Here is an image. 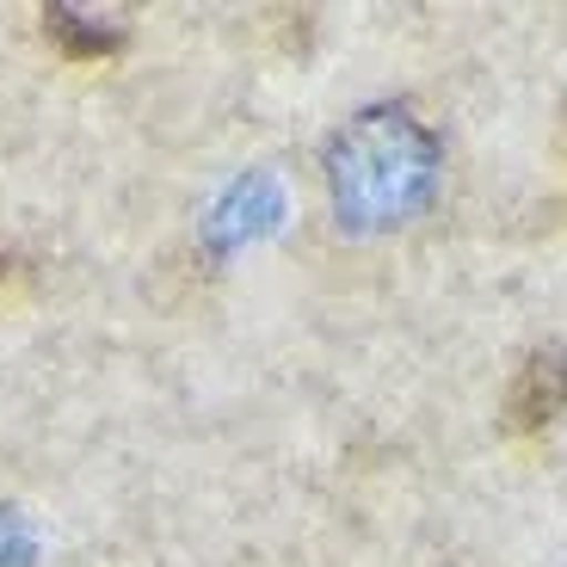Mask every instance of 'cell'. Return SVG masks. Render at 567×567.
<instances>
[{
	"mask_svg": "<svg viewBox=\"0 0 567 567\" xmlns=\"http://www.w3.org/2000/svg\"><path fill=\"white\" fill-rule=\"evenodd\" d=\"M439 136L413 112L377 105L358 112L340 136L327 142V204L352 235H383L432 204L439 185Z\"/></svg>",
	"mask_w": 567,
	"mask_h": 567,
	"instance_id": "cell-1",
	"label": "cell"
},
{
	"mask_svg": "<svg viewBox=\"0 0 567 567\" xmlns=\"http://www.w3.org/2000/svg\"><path fill=\"white\" fill-rule=\"evenodd\" d=\"M284 216V192L271 173H241V179H228L216 192L210 216H204V241L216 254H235V247H254L259 235H271Z\"/></svg>",
	"mask_w": 567,
	"mask_h": 567,
	"instance_id": "cell-2",
	"label": "cell"
},
{
	"mask_svg": "<svg viewBox=\"0 0 567 567\" xmlns=\"http://www.w3.org/2000/svg\"><path fill=\"white\" fill-rule=\"evenodd\" d=\"M50 38L62 43V50H74V56H105V50H117L130 31V13L124 7H50Z\"/></svg>",
	"mask_w": 567,
	"mask_h": 567,
	"instance_id": "cell-3",
	"label": "cell"
},
{
	"mask_svg": "<svg viewBox=\"0 0 567 567\" xmlns=\"http://www.w3.org/2000/svg\"><path fill=\"white\" fill-rule=\"evenodd\" d=\"M0 567H38V530L19 506H0Z\"/></svg>",
	"mask_w": 567,
	"mask_h": 567,
	"instance_id": "cell-4",
	"label": "cell"
}]
</instances>
